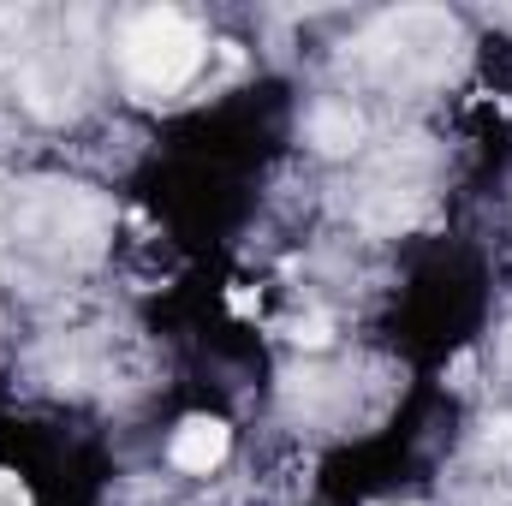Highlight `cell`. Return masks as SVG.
Listing matches in <instances>:
<instances>
[{
    "label": "cell",
    "instance_id": "7a4b0ae2",
    "mask_svg": "<svg viewBox=\"0 0 512 506\" xmlns=\"http://www.w3.org/2000/svg\"><path fill=\"white\" fill-rule=\"evenodd\" d=\"M227 447H233V435H227L221 417H185V423L173 429L167 459H173L179 471H191V477H209V471L227 459Z\"/></svg>",
    "mask_w": 512,
    "mask_h": 506
},
{
    "label": "cell",
    "instance_id": "6da1fadb",
    "mask_svg": "<svg viewBox=\"0 0 512 506\" xmlns=\"http://www.w3.org/2000/svg\"><path fill=\"white\" fill-rule=\"evenodd\" d=\"M203 66V30L185 12H143L126 30V72L143 90H179Z\"/></svg>",
    "mask_w": 512,
    "mask_h": 506
},
{
    "label": "cell",
    "instance_id": "3957f363",
    "mask_svg": "<svg viewBox=\"0 0 512 506\" xmlns=\"http://www.w3.org/2000/svg\"><path fill=\"white\" fill-rule=\"evenodd\" d=\"M310 137H316L328 155H340V149L358 143V114H352V108H322V114L310 120Z\"/></svg>",
    "mask_w": 512,
    "mask_h": 506
}]
</instances>
